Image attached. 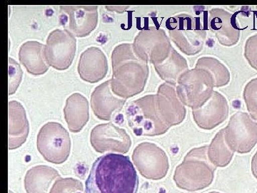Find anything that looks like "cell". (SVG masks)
Here are the masks:
<instances>
[{"label": "cell", "instance_id": "cell-1", "mask_svg": "<svg viewBox=\"0 0 257 193\" xmlns=\"http://www.w3.org/2000/svg\"><path fill=\"white\" fill-rule=\"evenodd\" d=\"M138 179L130 157L106 154L93 164L85 182V193H137Z\"/></svg>", "mask_w": 257, "mask_h": 193}, {"label": "cell", "instance_id": "cell-2", "mask_svg": "<svg viewBox=\"0 0 257 193\" xmlns=\"http://www.w3.org/2000/svg\"><path fill=\"white\" fill-rule=\"evenodd\" d=\"M111 89L115 95L126 100L143 92L150 69L147 62L135 55L133 45L124 43L115 47L111 54Z\"/></svg>", "mask_w": 257, "mask_h": 193}, {"label": "cell", "instance_id": "cell-3", "mask_svg": "<svg viewBox=\"0 0 257 193\" xmlns=\"http://www.w3.org/2000/svg\"><path fill=\"white\" fill-rule=\"evenodd\" d=\"M207 151L208 146L193 149L177 167L174 180L179 188L193 192L212 183L216 167L208 158Z\"/></svg>", "mask_w": 257, "mask_h": 193}, {"label": "cell", "instance_id": "cell-4", "mask_svg": "<svg viewBox=\"0 0 257 193\" xmlns=\"http://www.w3.org/2000/svg\"><path fill=\"white\" fill-rule=\"evenodd\" d=\"M125 113L128 126L138 136H158L170 128L161 115L156 94H148L131 102Z\"/></svg>", "mask_w": 257, "mask_h": 193}, {"label": "cell", "instance_id": "cell-5", "mask_svg": "<svg viewBox=\"0 0 257 193\" xmlns=\"http://www.w3.org/2000/svg\"><path fill=\"white\" fill-rule=\"evenodd\" d=\"M215 81L210 72L202 67L187 69L179 77L177 90L184 106L192 110L202 108L212 96Z\"/></svg>", "mask_w": 257, "mask_h": 193}, {"label": "cell", "instance_id": "cell-6", "mask_svg": "<svg viewBox=\"0 0 257 193\" xmlns=\"http://www.w3.org/2000/svg\"><path fill=\"white\" fill-rule=\"evenodd\" d=\"M37 149L51 163H63L68 159L71 140L67 130L60 123L50 122L44 125L37 135Z\"/></svg>", "mask_w": 257, "mask_h": 193}, {"label": "cell", "instance_id": "cell-7", "mask_svg": "<svg viewBox=\"0 0 257 193\" xmlns=\"http://www.w3.org/2000/svg\"><path fill=\"white\" fill-rule=\"evenodd\" d=\"M171 40L181 52L188 56L202 52L207 38V32L196 28L195 20L189 15H179L168 22Z\"/></svg>", "mask_w": 257, "mask_h": 193}, {"label": "cell", "instance_id": "cell-8", "mask_svg": "<svg viewBox=\"0 0 257 193\" xmlns=\"http://www.w3.org/2000/svg\"><path fill=\"white\" fill-rule=\"evenodd\" d=\"M133 47L139 59L154 65L163 62L173 49L165 30L154 27L139 32Z\"/></svg>", "mask_w": 257, "mask_h": 193}, {"label": "cell", "instance_id": "cell-9", "mask_svg": "<svg viewBox=\"0 0 257 193\" xmlns=\"http://www.w3.org/2000/svg\"><path fill=\"white\" fill-rule=\"evenodd\" d=\"M224 130L225 141L233 152L248 153L257 144V123L247 113L232 115Z\"/></svg>", "mask_w": 257, "mask_h": 193}, {"label": "cell", "instance_id": "cell-10", "mask_svg": "<svg viewBox=\"0 0 257 193\" xmlns=\"http://www.w3.org/2000/svg\"><path fill=\"white\" fill-rule=\"evenodd\" d=\"M77 40L67 30H54L47 37L45 57L50 67L57 70H65L70 67L74 59Z\"/></svg>", "mask_w": 257, "mask_h": 193}, {"label": "cell", "instance_id": "cell-11", "mask_svg": "<svg viewBox=\"0 0 257 193\" xmlns=\"http://www.w3.org/2000/svg\"><path fill=\"white\" fill-rule=\"evenodd\" d=\"M133 160L140 174L147 179L158 180L168 172V157L155 144H140L134 150Z\"/></svg>", "mask_w": 257, "mask_h": 193}, {"label": "cell", "instance_id": "cell-12", "mask_svg": "<svg viewBox=\"0 0 257 193\" xmlns=\"http://www.w3.org/2000/svg\"><path fill=\"white\" fill-rule=\"evenodd\" d=\"M90 143L99 153L109 152L124 154L132 146L131 138L126 130L111 123L94 127L91 132Z\"/></svg>", "mask_w": 257, "mask_h": 193}, {"label": "cell", "instance_id": "cell-13", "mask_svg": "<svg viewBox=\"0 0 257 193\" xmlns=\"http://www.w3.org/2000/svg\"><path fill=\"white\" fill-rule=\"evenodd\" d=\"M228 102L220 93L214 91L212 96L202 107L193 110V118L198 127L210 130L224 123L229 115Z\"/></svg>", "mask_w": 257, "mask_h": 193}, {"label": "cell", "instance_id": "cell-14", "mask_svg": "<svg viewBox=\"0 0 257 193\" xmlns=\"http://www.w3.org/2000/svg\"><path fill=\"white\" fill-rule=\"evenodd\" d=\"M156 96L161 115L170 128L184 121L187 111L177 95L175 86L167 83L161 84Z\"/></svg>", "mask_w": 257, "mask_h": 193}, {"label": "cell", "instance_id": "cell-15", "mask_svg": "<svg viewBox=\"0 0 257 193\" xmlns=\"http://www.w3.org/2000/svg\"><path fill=\"white\" fill-rule=\"evenodd\" d=\"M69 15L71 32L77 37L89 36L98 24V6L96 5H69L62 6Z\"/></svg>", "mask_w": 257, "mask_h": 193}, {"label": "cell", "instance_id": "cell-16", "mask_svg": "<svg viewBox=\"0 0 257 193\" xmlns=\"http://www.w3.org/2000/svg\"><path fill=\"white\" fill-rule=\"evenodd\" d=\"M126 100L115 95L111 89V80L99 84L91 96V107L98 119L109 121L116 112L121 111Z\"/></svg>", "mask_w": 257, "mask_h": 193}, {"label": "cell", "instance_id": "cell-17", "mask_svg": "<svg viewBox=\"0 0 257 193\" xmlns=\"http://www.w3.org/2000/svg\"><path fill=\"white\" fill-rule=\"evenodd\" d=\"M77 69L82 80L92 84L99 82L108 72L105 54L98 47H89L81 55Z\"/></svg>", "mask_w": 257, "mask_h": 193}, {"label": "cell", "instance_id": "cell-18", "mask_svg": "<svg viewBox=\"0 0 257 193\" xmlns=\"http://www.w3.org/2000/svg\"><path fill=\"white\" fill-rule=\"evenodd\" d=\"M209 22L211 32L221 45L231 47L239 42L241 31L235 22L234 15L216 8L210 11Z\"/></svg>", "mask_w": 257, "mask_h": 193}, {"label": "cell", "instance_id": "cell-19", "mask_svg": "<svg viewBox=\"0 0 257 193\" xmlns=\"http://www.w3.org/2000/svg\"><path fill=\"white\" fill-rule=\"evenodd\" d=\"M30 125L23 105L16 101L8 103V147L19 148L26 142Z\"/></svg>", "mask_w": 257, "mask_h": 193}, {"label": "cell", "instance_id": "cell-20", "mask_svg": "<svg viewBox=\"0 0 257 193\" xmlns=\"http://www.w3.org/2000/svg\"><path fill=\"white\" fill-rule=\"evenodd\" d=\"M45 50V45L37 41H28L20 47L19 60L29 73L42 75L50 68Z\"/></svg>", "mask_w": 257, "mask_h": 193}, {"label": "cell", "instance_id": "cell-21", "mask_svg": "<svg viewBox=\"0 0 257 193\" xmlns=\"http://www.w3.org/2000/svg\"><path fill=\"white\" fill-rule=\"evenodd\" d=\"M64 118L72 133H79L89 119V103L80 93H74L66 101Z\"/></svg>", "mask_w": 257, "mask_h": 193}, {"label": "cell", "instance_id": "cell-22", "mask_svg": "<svg viewBox=\"0 0 257 193\" xmlns=\"http://www.w3.org/2000/svg\"><path fill=\"white\" fill-rule=\"evenodd\" d=\"M60 175L53 167L37 165L27 172L25 187L28 193H50L52 186Z\"/></svg>", "mask_w": 257, "mask_h": 193}, {"label": "cell", "instance_id": "cell-23", "mask_svg": "<svg viewBox=\"0 0 257 193\" xmlns=\"http://www.w3.org/2000/svg\"><path fill=\"white\" fill-rule=\"evenodd\" d=\"M154 66L161 78L173 86L177 84L180 76L189 69L187 60L174 48L163 62Z\"/></svg>", "mask_w": 257, "mask_h": 193}, {"label": "cell", "instance_id": "cell-24", "mask_svg": "<svg viewBox=\"0 0 257 193\" xmlns=\"http://www.w3.org/2000/svg\"><path fill=\"white\" fill-rule=\"evenodd\" d=\"M208 158L215 167H225L234 156L233 152L225 141L224 130H221L208 146Z\"/></svg>", "mask_w": 257, "mask_h": 193}, {"label": "cell", "instance_id": "cell-25", "mask_svg": "<svg viewBox=\"0 0 257 193\" xmlns=\"http://www.w3.org/2000/svg\"><path fill=\"white\" fill-rule=\"evenodd\" d=\"M196 67L207 69L215 81V87H221L229 84L230 73L229 69L217 59L211 57H203L197 60Z\"/></svg>", "mask_w": 257, "mask_h": 193}, {"label": "cell", "instance_id": "cell-26", "mask_svg": "<svg viewBox=\"0 0 257 193\" xmlns=\"http://www.w3.org/2000/svg\"><path fill=\"white\" fill-rule=\"evenodd\" d=\"M50 193H85L82 182L74 178L57 179Z\"/></svg>", "mask_w": 257, "mask_h": 193}, {"label": "cell", "instance_id": "cell-27", "mask_svg": "<svg viewBox=\"0 0 257 193\" xmlns=\"http://www.w3.org/2000/svg\"><path fill=\"white\" fill-rule=\"evenodd\" d=\"M243 95L250 116L257 120V77L246 84Z\"/></svg>", "mask_w": 257, "mask_h": 193}, {"label": "cell", "instance_id": "cell-28", "mask_svg": "<svg viewBox=\"0 0 257 193\" xmlns=\"http://www.w3.org/2000/svg\"><path fill=\"white\" fill-rule=\"evenodd\" d=\"M9 79H8V92L9 95L15 94L18 90L19 86L22 82L23 79V72L20 64L14 60V59L9 57Z\"/></svg>", "mask_w": 257, "mask_h": 193}, {"label": "cell", "instance_id": "cell-29", "mask_svg": "<svg viewBox=\"0 0 257 193\" xmlns=\"http://www.w3.org/2000/svg\"><path fill=\"white\" fill-rule=\"evenodd\" d=\"M244 57L252 68L257 70V34L248 37L244 47Z\"/></svg>", "mask_w": 257, "mask_h": 193}, {"label": "cell", "instance_id": "cell-30", "mask_svg": "<svg viewBox=\"0 0 257 193\" xmlns=\"http://www.w3.org/2000/svg\"><path fill=\"white\" fill-rule=\"evenodd\" d=\"M251 171L253 176L257 179V152L253 155L252 160H251Z\"/></svg>", "mask_w": 257, "mask_h": 193}, {"label": "cell", "instance_id": "cell-31", "mask_svg": "<svg viewBox=\"0 0 257 193\" xmlns=\"http://www.w3.org/2000/svg\"><path fill=\"white\" fill-rule=\"evenodd\" d=\"M209 193H220V192H209Z\"/></svg>", "mask_w": 257, "mask_h": 193}, {"label": "cell", "instance_id": "cell-32", "mask_svg": "<svg viewBox=\"0 0 257 193\" xmlns=\"http://www.w3.org/2000/svg\"><path fill=\"white\" fill-rule=\"evenodd\" d=\"M256 8H257V7H256Z\"/></svg>", "mask_w": 257, "mask_h": 193}]
</instances>
